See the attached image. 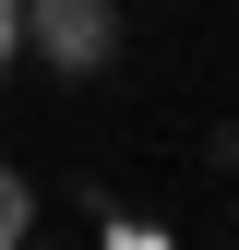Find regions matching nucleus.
Listing matches in <instances>:
<instances>
[{"mask_svg":"<svg viewBox=\"0 0 239 250\" xmlns=\"http://www.w3.org/2000/svg\"><path fill=\"white\" fill-rule=\"evenodd\" d=\"M24 227H36V191H24V167H0V250H24Z\"/></svg>","mask_w":239,"mask_h":250,"instance_id":"2","label":"nucleus"},{"mask_svg":"<svg viewBox=\"0 0 239 250\" xmlns=\"http://www.w3.org/2000/svg\"><path fill=\"white\" fill-rule=\"evenodd\" d=\"M24 60V0H0V72Z\"/></svg>","mask_w":239,"mask_h":250,"instance_id":"3","label":"nucleus"},{"mask_svg":"<svg viewBox=\"0 0 239 250\" xmlns=\"http://www.w3.org/2000/svg\"><path fill=\"white\" fill-rule=\"evenodd\" d=\"M24 60H48L60 83L120 60V0H24Z\"/></svg>","mask_w":239,"mask_h":250,"instance_id":"1","label":"nucleus"},{"mask_svg":"<svg viewBox=\"0 0 239 250\" xmlns=\"http://www.w3.org/2000/svg\"><path fill=\"white\" fill-rule=\"evenodd\" d=\"M24 250H36V238H24Z\"/></svg>","mask_w":239,"mask_h":250,"instance_id":"4","label":"nucleus"}]
</instances>
